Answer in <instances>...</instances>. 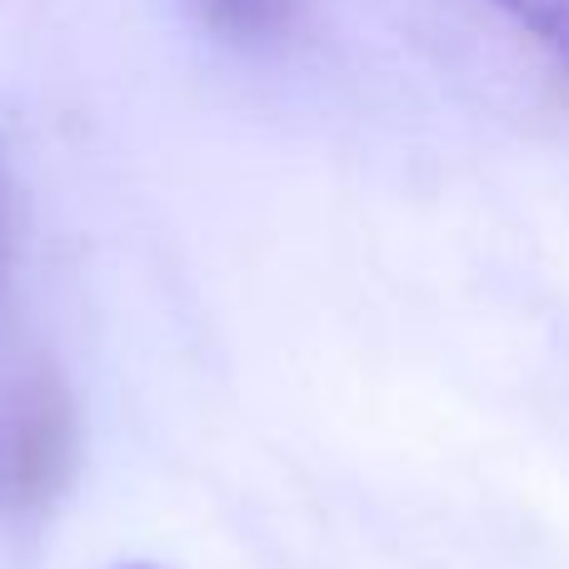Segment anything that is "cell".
I'll return each instance as SVG.
<instances>
[{
  "instance_id": "obj_1",
  "label": "cell",
  "mask_w": 569,
  "mask_h": 569,
  "mask_svg": "<svg viewBox=\"0 0 569 569\" xmlns=\"http://www.w3.org/2000/svg\"><path fill=\"white\" fill-rule=\"evenodd\" d=\"M80 470V410L56 370L16 380L0 415V490L20 510H46Z\"/></svg>"
},
{
  "instance_id": "obj_4",
  "label": "cell",
  "mask_w": 569,
  "mask_h": 569,
  "mask_svg": "<svg viewBox=\"0 0 569 569\" xmlns=\"http://www.w3.org/2000/svg\"><path fill=\"white\" fill-rule=\"evenodd\" d=\"M120 569H156V565H120Z\"/></svg>"
},
{
  "instance_id": "obj_2",
  "label": "cell",
  "mask_w": 569,
  "mask_h": 569,
  "mask_svg": "<svg viewBox=\"0 0 569 569\" xmlns=\"http://www.w3.org/2000/svg\"><path fill=\"white\" fill-rule=\"evenodd\" d=\"M200 16L230 40H266L290 20L295 0H196Z\"/></svg>"
},
{
  "instance_id": "obj_3",
  "label": "cell",
  "mask_w": 569,
  "mask_h": 569,
  "mask_svg": "<svg viewBox=\"0 0 569 569\" xmlns=\"http://www.w3.org/2000/svg\"><path fill=\"white\" fill-rule=\"evenodd\" d=\"M490 6H500L535 46L569 70V0H490Z\"/></svg>"
}]
</instances>
